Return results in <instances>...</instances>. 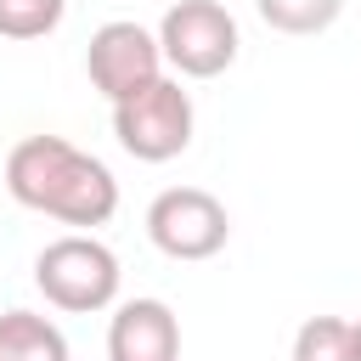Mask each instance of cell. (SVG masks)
Segmentation results:
<instances>
[{
	"instance_id": "5",
	"label": "cell",
	"mask_w": 361,
	"mask_h": 361,
	"mask_svg": "<svg viewBox=\"0 0 361 361\" xmlns=\"http://www.w3.org/2000/svg\"><path fill=\"white\" fill-rule=\"evenodd\" d=\"M147 231H152V243L169 259H209V254L226 248L231 220H226V203L214 192H203V186H169V192L152 197Z\"/></svg>"
},
{
	"instance_id": "9",
	"label": "cell",
	"mask_w": 361,
	"mask_h": 361,
	"mask_svg": "<svg viewBox=\"0 0 361 361\" xmlns=\"http://www.w3.org/2000/svg\"><path fill=\"white\" fill-rule=\"evenodd\" d=\"M293 361H355V333L338 316H310L293 338Z\"/></svg>"
},
{
	"instance_id": "12",
	"label": "cell",
	"mask_w": 361,
	"mask_h": 361,
	"mask_svg": "<svg viewBox=\"0 0 361 361\" xmlns=\"http://www.w3.org/2000/svg\"><path fill=\"white\" fill-rule=\"evenodd\" d=\"M350 333H355V361H361V322H350Z\"/></svg>"
},
{
	"instance_id": "1",
	"label": "cell",
	"mask_w": 361,
	"mask_h": 361,
	"mask_svg": "<svg viewBox=\"0 0 361 361\" xmlns=\"http://www.w3.org/2000/svg\"><path fill=\"white\" fill-rule=\"evenodd\" d=\"M6 192L23 209L56 214L68 226H102L118 209L113 169L62 135H23L6 158Z\"/></svg>"
},
{
	"instance_id": "8",
	"label": "cell",
	"mask_w": 361,
	"mask_h": 361,
	"mask_svg": "<svg viewBox=\"0 0 361 361\" xmlns=\"http://www.w3.org/2000/svg\"><path fill=\"white\" fill-rule=\"evenodd\" d=\"M0 361H68V338L34 310H6L0 316Z\"/></svg>"
},
{
	"instance_id": "3",
	"label": "cell",
	"mask_w": 361,
	"mask_h": 361,
	"mask_svg": "<svg viewBox=\"0 0 361 361\" xmlns=\"http://www.w3.org/2000/svg\"><path fill=\"white\" fill-rule=\"evenodd\" d=\"M34 282H39V293H45L56 310L85 316V310L113 305V293H118V259H113V248H102L96 237H79V231H73V237H56V243L39 248Z\"/></svg>"
},
{
	"instance_id": "4",
	"label": "cell",
	"mask_w": 361,
	"mask_h": 361,
	"mask_svg": "<svg viewBox=\"0 0 361 361\" xmlns=\"http://www.w3.org/2000/svg\"><path fill=\"white\" fill-rule=\"evenodd\" d=\"M158 45L186 79H214L237 62V23L214 0H180V6L164 11Z\"/></svg>"
},
{
	"instance_id": "6",
	"label": "cell",
	"mask_w": 361,
	"mask_h": 361,
	"mask_svg": "<svg viewBox=\"0 0 361 361\" xmlns=\"http://www.w3.org/2000/svg\"><path fill=\"white\" fill-rule=\"evenodd\" d=\"M158 62H164V45H158L141 23H124V17H118V23H102V28L90 34V51H85L90 85H96L107 102H124V96L147 90L152 79H164Z\"/></svg>"
},
{
	"instance_id": "10",
	"label": "cell",
	"mask_w": 361,
	"mask_h": 361,
	"mask_svg": "<svg viewBox=\"0 0 361 361\" xmlns=\"http://www.w3.org/2000/svg\"><path fill=\"white\" fill-rule=\"evenodd\" d=\"M254 6L276 34H322L344 11V0H254Z\"/></svg>"
},
{
	"instance_id": "11",
	"label": "cell",
	"mask_w": 361,
	"mask_h": 361,
	"mask_svg": "<svg viewBox=\"0 0 361 361\" xmlns=\"http://www.w3.org/2000/svg\"><path fill=\"white\" fill-rule=\"evenodd\" d=\"M62 23V0H0V34L6 39H39Z\"/></svg>"
},
{
	"instance_id": "7",
	"label": "cell",
	"mask_w": 361,
	"mask_h": 361,
	"mask_svg": "<svg viewBox=\"0 0 361 361\" xmlns=\"http://www.w3.org/2000/svg\"><path fill=\"white\" fill-rule=\"evenodd\" d=\"M107 361H180V322L164 299L118 305L107 327Z\"/></svg>"
},
{
	"instance_id": "2",
	"label": "cell",
	"mask_w": 361,
	"mask_h": 361,
	"mask_svg": "<svg viewBox=\"0 0 361 361\" xmlns=\"http://www.w3.org/2000/svg\"><path fill=\"white\" fill-rule=\"evenodd\" d=\"M113 135L141 164H169L192 147V96L175 79H152L147 90L113 102Z\"/></svg>"
}]
</instances>
